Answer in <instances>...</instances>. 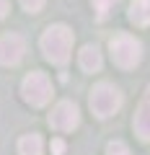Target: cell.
I'll return each instance as SVG.
<instances>
[{"mask_svg":"<svg viewBox=\"0 0 150 155\" xmlns=\"http://www.w3.org/2000/svg\"><path fill=\"white\" fill-rule=\"evenodd\" d=\"M72 31L65 26V23H55V26H47L44 34H42V52L49 62L55 65H65L72 54Z\"/></svg>","mask_w":150,"mask_h":155,"instance_id":"cell-1","label":"cell"},{"mask_svg":"<svg viewBox=\"0 0 150 155\" xmlns=\"http://www.w3.org/2000/svg\"><path fill=\"white\" fill-rule=\"evenodd\" d=\"M122 91L117 88V85L111 83H98L93 85V91H91V111H93V116H98V119H109V116H114L119 109H122Z\"/></svg>","mask_w":150,"mask_h":155,"instance_id":"cell-2","label":"cell"},{"mask_svg":"<svg viewBox=\"0 0 150 155\" xmlns=\"http://www.w3.org/2000/svg\"><path fill=\"white\" fill-rule=\"evenodd\" d=\"M109 49H111L114 65L122 67V70H132V67H137L140 60H142V44H140L135 36H129V34H117V36L109 41Z\"/></svg>","mask_w":150,"mask_h":155,"instance_id":"cell-3","label":"cell"},{"mask_svg":"<svg viewBox=\"0 0 150 155\" xmlns=\"http://www.w3.org/2000/svg\"><path fill=\"white\" fill-rule=\"evenodd\" d=\"M21 93H23V101H26V104H31V106H47L49 98H52V83H49V78H47L44 72L34 70V72H28V75L23 78Z\"/></svg>","mask_w":150,"mask_h":155,"instance_id":"cell-4","label":"cell"},{"mask_svg":"<svg viewBox=\"0 0 150 155\" xmlns=\"http://www.w3.org/2000/svg\"><path fill=\"white\" fill-rule=\"evenodd\" d=\"M80 124V111L72 101H60L49 114V127L57 132H72Z\"/></svg>","mask_w":150,"mask_h":155,"instance_id":"cell-5","label":"cell"},{"mask_svg":"<svg viewBox=\"0 0 150 155\" xmlns=\"http://www.w3.org/2000/svg\"><path fill=\"white\" fill-rule=\"evenodd\" d=\"M26 54V41L23 36L18 34H5V36H0V65H18Z\"/></svg>","mask_w":150,"mask_h":155,"instance_id":"cell-6","label":"cell"},{"mask_svg":"<svg viewBox=\"0 0 150 155\" xmlns=\"http://www.w3.org/2000/svg\"><path fill=\"white\" fill-rule=\"evenodd\" d=\"M135 134H137L142 142H150V96H145L142 101H140L137 111H135Z\"/></svg>","mask_w":150,"mask_h":155,"instance_id":"cell-7","label":"cell"},{"mask_svg":"<svg viewBox=\"0 0 150 155\" xmlns=\"http://www.w3.org/2000/svg\"><path fill=\"white\" fill-rule=\"evenodd\" d=\"M78 62H80V67H83L85 72H98L101 65H104V57H101V52H98L96 44H85L83 49L78 52Z\"/></svg>","mask_w":150,"mask_h":155,"instance_id":"cell-8","label":"cell"},{"mask_svg":"<svg viewBox=\"0 0 150 155\" xmlns=\"http://www.w3.org/2000/svg\"><path fill=\"white\" fill-rule=\"evenodd\" d=\"M129 21L135 26H148L150 23V0H132V5H129Z\"/></svg>","mask_w":150,"mask_h":155,"instance_id":"cell-9","label":"cell"},{"mask_svg":"<svg viewBox=\"0 0 150 155\" xmlns=\"http://www.w3.org/2000/svg\"><path fill=\"white\" fill-rule=\"evenodd\" d=\"M42 150H44V142L39 134H26L18 140V155H42Z\"/></svg>","mask_w":150,"mask_h":155,"instance_id":"cell-10","label":"cell"},{"mask_svg":"<svg viewBox=\"0 0 150 155\" xmlns=\"http://www.w3.org/2000/svg\"><path fill=\"white\" fill-rule=\"evenodd\" d=\"M106 155H129V147L122 140H114V142L106 145Z\"/></svg>","mask_w":150,"mask_h":155,"instance_id":"cell-11","label":"cell"},{"mask_svg":"<svg viewBox=\"0 0 150 155\" xmlns=\"http://www.w3.org/2000/svg\"><path fill=\"white\" fill-rule=\"evenodd\" d=\"M114 5H117V0H93V8L98 11V18H106Z\"/></svg>","mask_w":150,"mask_h":155,"instance_id":"cell-12","label":"cell"},{"mask_svg":"<svg viewBox=\"0 0 150 155\" xmlns=\"http://www.w3.org/2000/svg\"><path fill=\"white\" fill-rule=\"evenodd\" d=\"M44 3H47V0H21V5L26 8L28 13H39L42 8H44Z\"/></svg>","mask_w":150,"mask_h":155,"instance_id":"cell-13","label":"cell"},{"mask_svg":"<svg viewBox=\"0 0 150 155\" xmlns=\"http://www.w3.org/2000/svg\"><path fill=\"white\" fill-rule=\"evenodd\" d=\"M65 150H67L65 140H52V153L55 155H65Z\"/></svg>","mask_w":150,"mask_h":155,"instance_id":"cell-14","label":"cell"},{"mask_svg":"<svg viewBox=\"0 0 150 155\" xmlns=\"http://www.w3.org/2000/svg\"><path fill=\"white\" fill-rule=\"evenodd\" d=\"M8 8H11V5H8V0H0V18L8 16Z\"/></svg>","mask_w":150,"mask_h":155,"instance_id":"cell-15","label":"cell"}]
</instances>
